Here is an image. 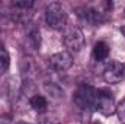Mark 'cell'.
Returning a JSON list of instances; mask_svg holds the SVG:
<instances>
[{"label":"cell","instance_id":"1","mask_svg":"<svg viewBox=\"0 0 125 124\" xmlns=\"http://www.w3.org/2000/svg\"><path fill=\"white\" fill-rule=\"evenodd\" d=\"M111 7H112L111 1H97L93 4H84V6L77 7L76 13L82 21L90 25H102L108 19Z\"/></svg>","mask_w":125,"mask_h":124},{"label":"cell","instance_id":"2","mask_svg":"<svg viewBox=\"0 0 125 124\" xmlns=\"http://www.w3.org/2000/svg\"><path fill=\"white\" fill-rule=\"evenodd\" d=\"M67 19H68L67 12L62 7L61 3L51 1L47 6V9H45V22L51 29H55V31L62 29L67 25Z\"/></svg>","mask_w":125,"mask_h":124},{"label":"cell","instance_id":"3","mask_svg":"<svg viewBox=\"0 0 125 124\" xmlns=\"http://www.w3.org/2000/svg\"><path fill=\"white\" fill-rule=\"evenodd\" d=\"M96 91L93 86L90 85H80L76 92L73 93V102L84 111H89L94 108V102H96Z\"/></svg>","mask_w":125,"mask_h":124},{"label":"cell","instance_id":"4","mask_svg":"<svg viewBox=\"0 0 125 124\" xmlns=\"http://www.w3.org/2000/svg\"><path fill=\"white\" fill-rule=\"evenodd\" d=\"M62 42H64V45H65L68 53H79L84 47V42H86L84 34L77 26H68L64 31Z\"/></svg>","mask_w":125,"mask_h":124},{"label":"cell","instance_id":"5","mask_svg":"<svg viewBox=\"0 0 125 124\" xmlns=\"http://www.w3.org/2000/svg\"><path fill=\"white\" fill-rule=\"evenodd\" d=\"M94 108L102 115H106V117L116 112V102H115V98L109 89H97L96 91Z\"/></svg>","mask_w":125,"mask_h":124},{"label":"cell","instance_id":"6","mask_svg":"<svg viewBox=\"0 0 125 124\" xmlns=\"http://www.w3.org/2000/svg\"><path fill=\"white\" fill-rule=\"evenodd\" d=\"M73 56L68 51H58L52 56H50L48 63L55 72H65L73 66Z\"/></svg>","mask_w":125,"mask_h":124},{"label":"cell","instance_id":"7","mask_svg":"<svg viewBox=\"0 0 125 124\" xmlns=\"http://www.w3.org/2000/svg\"><path fill=\"white\" fill-rule=\"evenodd\" d=\"M124 69L125 64L119 62H112L103 72V80L109 85L119 83L124 79Z\"/></svg>","mask_w":125,"mask_h":124},{"label":"cell","instance_id":"8","mask_svg":"<svg viewBox=\"0 0 125 124\" xmlns=\"http://www.w3.org/2000/svg\"><path fill=\"white\" fill-rule=\"evenodd\" d=\"M25 37H26L29 45L33 47V50H39V47H41V34H39L38 26L35 25V22H32V21L25 22Z\"/></svg>","mask_w":125,"mask_h":124},{"label":"cell","instance_id":"9","mask_svg":"<svg viewBox=\"0 0 125 124\" xmlns=\"http://www.w3.org/2000/svg\"><path fill=\"white\" fill-rule=\"evenodd\" d=\"M19 67H21V74H22L25 79L28 77V80L32 79V77L35 76V73H36V64L32 60V57H29V56L22 57Z\"/></svg>","mask_w":125,"mask_h":124},{"label":"cell","instance_id":"10","mask_svg":"<svg viewBox=\"0 0 125 124\" xmlns=\"http://www.w3.org/2000/svg\"><path fill=\"white\" fill-rule=\"evenodd\" d=\"M109 53H111V47L108 42L105 41H97L93 45V50H92V56L96 62H103L109 57Z\"/></svg>","mask_w":125,"mask_h":124},{"label":"cell","instance_id":"11","mask_svg":"<svg viewBox=\"0 0 125 124\" xmlns=\"http://www.w3.org/2000/svg\"><path fill=\"white\" fill-rule=\"evenodd\" d=\"M29 105L32 107V110H35L36 112H45L47 108H48V101L45 99V96L36 93V95H32L29 98Z\"/></svg>","mask_w":125,"mask_h":124},{"label":"cell","instance_id":"12","mask_svg":"<svg viewBox=\"0 0 125 124\" xmlns=\"http://www.w3.org/2000/svg\"><path fill=\"white\" fill-rule=\"evenodd\" d=\"M44 89H45V92L50 95V98L54 99V101H61L62 98H64V92H62V89L57 85V83H54V82H48V83H45V85H44Z\"/></svg>","mask_w":125,"mask_h":124},{"label":"cell","instance_id":"13","mask_svg":"<svg viewBox=\"0 0 125 124\" xmlns=\"http://www.w3.org/2000/svg\"><path fill=\"white\" fill-rule=\"evenodd\" d=\"M33 0H15V1H12L10 3V6H12V9H15V10H19V12H29L32 7H33Z\"/></svg>","mask_w":125,"mask_h":124},{"label":"cell","instance_id":"14","mask_svg":"<svg viewBox=\"0 0 125 124\" xmlns=\"http://www.w3.org/2000/svg\"><path fill=\"white\" fill-rule=\"evenodd\" d=\"M10 66V56H9V51L0 45V72H6Z\"/></svg>","mask_w":125,"mask_h":124},{"label":"cell","instance_id":"15","mask_svg":"<svg viewBox=\"0 0 125 124\" xmlns=\"http://www.w3.org/2000/svg\"><path fill=\"white\" fill-rule=\"evenodd\" d=\"M116 114H118V118L122 121V124H125V99L119 105H116Z\"/></svg>","mask_w":125,"mask_h":124},{"label":"cell","instance_id":"16","mask_svg":"<svg viewBox=\"0 0 125 124\" xmlns=\"http://www.w3.org/2000/svg\"><path fill=\"white\" fill-rule=\"evenodd\" d=\"M41 124H61V121L57 115H45L42 118Z\"/></svg>","mask_w":125,"mask_h":124},{"label":"cell","instance_id":"17","mask_svg":"<svg viewBox=\"0 0 125 124\" xmlns=\"http://www.w3.org/2000/svg\"><path fill=\"white\" fill-rule=\"evenodd\" d=\"M119 31L122 32V35L125 37V26H121V29H119Z\"/></svg>","mask_w":125,"mask_h":124},{"label":"cell","instance_id":"18","mask_svg":"<svg viewBox=\"0 0 125 124\" xmlns=\"http://www.w3.org/2000/svg\"><path fill=\"white\" fill-rule=\"evenodd\" d=\"M16 124H31V123H25V121H18Z\"/></svg>","mask_w":125,"mask_h":124},{"label":"cell","instance_id":"19","mask_svg":"<svg viewBox=\"0 0 125 124\" xmlns=\"http://www.w3.org/2000/svg\"><path fill=\"white\" fill-rule=\"evenodd\" d=\"M90 124H100V123H99V121H92Z\"/></svg>","mask_w":125,"mask_h":124},{"label":"cell","instance_id":"20","mask_svg":"<svg viewBox=\"0 0 125 124\" xmlns=\"http://www.w3.org/2000/svg\"><path fill=\"white\" fill-rule=\"evenodd\" d=\"M0 124H9L7 121H0Z\"/></svg>","mask_w":125,"mask_h":124},{"label":"cell","instance_id":"21","mask_svg":"<svg viewBox=\"0 0 125 124\" xmlns=\"http://www.w3.org/2000/svg\"><path fill=\"white\" fill-rule=\"evenodd\" d=\"M124 79H125V69H124Z\"/></svg>","mask_w":125,"mask_h":124}]
</instances>
